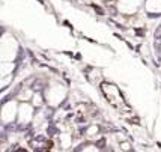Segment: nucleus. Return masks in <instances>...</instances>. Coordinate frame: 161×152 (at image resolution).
<instances>
[{
	"mask_svg": "<svg viewBox=\"0 0 161 152\" xmlns=\"http://www.w3.org/2000/svg\"><path fill=\"white\" fill-rule=\"evenodd\" d=\"M155 38H161V27L155 32Z\"/></svg>",
	"mask_w": 161,
	"mask_h": 152,
	"instance_id": "1",
	"label": "nucleus"
}]
</instances>
